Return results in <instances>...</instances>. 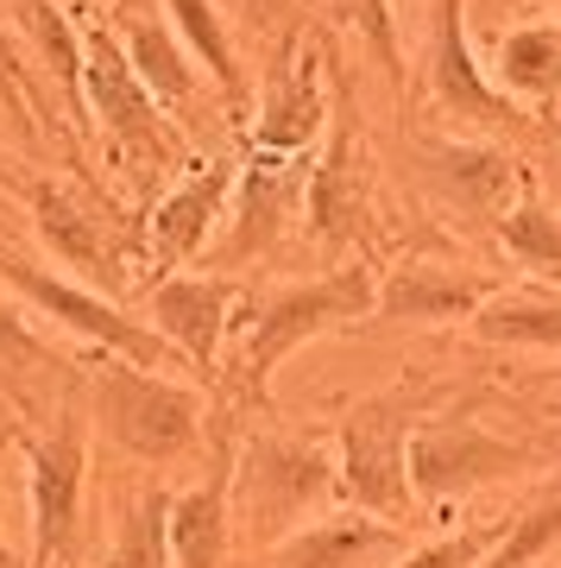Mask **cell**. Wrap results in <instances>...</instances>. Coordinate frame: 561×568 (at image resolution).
<instances>
[{"mask_svg": "<svg viewBox=\"0 0 561 568\" xmlns=\"http://www.w3.org/2000/svg\"><path fill=\"white\" fill-rule=\"evenodd\" d=\"M234 310H241V278L234 272H164L145 291L152 335L177 354L183 373L202 379V386L221 379V342L234 328Z\"/></svg>", "mask_w": 561, "mask_h": 568, "instance_id": "obj_15", "label": "cell"}, {"mask_svg": "<svg viewBox=\"0 0 561 568\" xmlns=\"http://www.w3.org/2000/svg\"><path fill=\"white\" fill-rule=\"evenodd\" d=\"M373 304H379V278H373V265L366 260L328 265L322 278L284 284V291H272L265 304H253L241 347H234V361H227V373H221L227 410H234V417H241L246 405L265 410L272 405V379H278V366L290 361L297 347L366 323Z\"/></svg>", "mask_w": 561, "mask_h": 568, "instance_id": "obj_1", "label": "cell"}, {"mask_svg": "<svg viewBox=\"0 0 561 568\" xmlns=\"http://www.w3.org/2000/svg\"><path fill=\"white\" fill-rule=\"evenodd\" d=\"M499 525H461V530H448V537H436V544H417V549H404L391 568H480L486 562V549L499 544Z\"/></svg>", "mask_w": 561, "mask_h": 568, "instance_id": "obj_29", "label": "cell"}, {"mask_svg": "<svg viewBox=\"0 0 561 568\" xmlns=\"http://www.w3.org/2000/svg\"><path fill=\"white\" fill-rule=\"evenodd\" d=\"M373 556H404V525H385L373 511H322L316 525L284 537L265 568H366Z\"/></svg>", "mask_w": 561, "mask_h": 568, "instance_id": "obj_20", "label": "cell"}, {"mask_svg": "<svg viewBox=\"0 0 561 568\" xmlns=\"http://www.w3.org/2000/svg\"><path fill=\"white\" fill-rule=\"evenodd\" d=\"M473 342L486 347H530V354H561V291L530 284V291H492L473 316Z\"/></svg>", "mask_w": 561, "mask_h": 568, "instance_id": "obj_21", "label": "cell"}, {"mask_svg": "<svg viewBox=\"0 0 561 568\" xmlns=\"http://www.w3.org/2000/svg\"><path fill=\"white\" fill-rule=\"evenodd\" d=\"M422 410L417 386H385L373 398H354L335 424V499L354 511H373L385 525H417V487H410V436Z\"/></svg>", "mask_w": 561, "mask_h": 568, "instance_id": "obj_4", "label": "cell"}, {"mask_svg": "<svg viewBox=\"0 0 561 568\" xmlns=\"http://www.w3.org/2000/svg\"><path fill=\"white\" fill-rule=\"evenodd\" d=\"M0 241H7V227H0Z\"/></svg>", "mask_w": 561, "mask_h": 568, "instance_id": "obj_35", "label": "cell"}, {"mask_svg": "<svg viewBox=\"0 0 561 568\" xmlns=\"http://www.w3.org/2000/svg\"><path fill=\"white\" fill-rule=\"evenodd\" d=\"M347 13V26L366 39V51L379 58V70L391 77V89L404 95V51H398V13H391V0H335Z\"/></svg>", "mask_w": 561, "mask_h": 568, "instance_id": "obj_28", "label": "cell"}, {"mask_svg": "<svg viewBox=\"0 0 561 568\" xmlns=\"http://www.w3.org/2000/svg\"><path fill=\"white\" fill-rule=\"evenodd\" d=\"M499 291L492 272L467 260H436V253H410L379 278V304L373 316H391V323H467L473 310Z\"/></svg>", "mask_w": 561, "mask_h": 568, "instance_id": "obj_17", "label": "cell"}, {"mask_svg": "<svg viewBox=\"0 0 561 568\" xmlns=\"http://www.w3.org/2000/svg\"><path fill=\"white\" fill-rule=\"evenodd\" d=\"M108 20V32H114V44H121V58L133 63V77L152 89V102L164 108V114H183V108L196 102V58L177 44V32H171V20H164L152 0H121L114 13H101Z\"/></svg>", "mask_w": 561, "mask_h": 568, "instance_id": "obj_18", "label": "cell"}, {"mask_svg": "<svg viewBox=\"0 0 561 568\" xmlns=\"http://www.w3.org/2000/svg\"><path fill=\"white\" fill-rule=\"evenodd\" d=\"M89 405H95L101 436L133 455L140 467H177L202 448L208 410L202 392L171 379V373H145V366L121 361V354H95L89 361Z\"/></svg>", "mask_w": 561, "mask_h": 568, "instance_id": "obj_3", "label": "cell"}, {"mask_svg": "<svg viewBox=\"0 0 561 568\" xmlns=\"http://www.w3.org/2000/svg\"><path fill=\"white\" fill-rule=\"evenodd\" d=\"M26 499H32V562H70L82 530V493H89V417L76 398L58 405V424L44 436H20Z\"/></svg>", "mask_w": 561, "mask_h": 568, "instance_id": "obj_9", "label": "cell"}, {"mask_svg": "<svg viewBox=\"0 0 561 568\" xmlns=\"http://www.w3.org/2000/svg\"><path fill=\"white\" fill-rule=\"evenodd\" d=\"M234 462L241 417L221 405L202 429V474L171 493V568H227L234 556Z\"/></svg>", "mask_w": 561, "mask_h": 568, "instance_id": "obj_12", "label": "cell"}, {"mask_svg": "<svg viewBox=\"0 0 561 568\" xmlns=\"http://www.w3.org/2000/svg\"><path fill=\"white\" fill-rule=\"evenodd\" d=\"M76 51H82V108H89V126L101 133L108 159L145 183L183 171L190 164L183 159V133L152 102V89L133 77V63L121 58V44L101 20V7L76 13Z\"/></svg>", "mask_w": 561, "mask_h": 568, "instance_id": "obj_2", "label": "cell"}, {"mask_svg": "<svg viewBox=\"0 0 561 568\" xmlns=\"http://www.w3.org/2000/svg\"><path fill=\"white\" fill-rule=\"evenodd\" d=\"M234 178H241V159H190L164 183V196L145 209V253L164 272H177L215 246L227 203H234Z\"/></svg>", "mask_w": 561, "mask_h": 568, "instance_id": "obj_16", "label": "cell"}, {"mask_svg": "<svg viewBox=\"0 0 561 568\" xmlns=\"http://www.w3.org/2000/svg\"><path fill=\"white\" fill-rule=\"evenodd\" d=\"M422 89H429V108H436L441 121L461 126V133H480V140H518L523 126H530V114L486 82L480 58H473V39H467V0H436Z\"/></svg>", "mask_w": 561, "mask_h": 568, "instance_id": "obj_11", "label": "cell"}, {"mask_svg": "<svg viewBox=\"0 0 561 568\" xmlns=\"http://www.w3.org/2000/svg\"><path fill=\"white\" fill-rule=\"evenodd\" d=\"M480 70L499 95H511V102L530 114V121H537V114H555L561 108V20H530V26L499 32Z\"/></svg>", "mask_w": 561, "mask_h": 568, "instance_id": "obj_19", "label": "cell"}, {"mask_svg": "<svg viewBox=\"0 0 561 568\" xmlns=\"http://www.w3.org/2000/svg\"><path fill=\"white\" fill-rule=\"evenodd\" d=\"M159 13L171 20V32H177L183 51L196 58V70L215 82V95L227 102V114L241 121L246 70H241V51H234V32H227V20H221V7L215 0H159Z\"/></svg>", "mask_w": 561, "mask_h": 568, "instance_id": "obj_22", "label": "cell"}, {"mask_svg": "<svg viewBox=\"0 0 561 568\" xmlns=\"http://www.w3.org/2000/svg\"><path fill=\"white\" fill-rule=\"evenodd\" d=\"M555 114H561V108H555Z\"/></svg>", "mask_w": 561, "mask_h": 568, "instance_id": "obj_36", "label": "cell"}, {"mask_svg": "<svg viewBox=\"0 0 561 568\" xmlns=\"http://www.w3.org/2000/svg\"><path fill=\"white\" fill-rule=\"evenodd\" d=\"M523 467H537V448L504 443V436H492L467 410H436L410 436V487H417V506L467 499V493L499 487V480H511Z\"/></svg>", "mask_w": 561, "mask_h": 568, "instance_id": "obj_10", "label": "cell"}, {"mask_svg": "<svg viewBox=\"0 0 561 568\" xmlns=\"http://www.w3.org/2000/svg\"><path fill=\"white\" fill-rule=\"evenodd\" d=\"M101 568H171V493H164L159 480H145V487L126 499Z\"/></svg>", "mask_w": 561, "mask_h": 568, "instance_id": "obj_26", "label": "cell"}, {"mask_svg": "<svg viewBox=\"0 0 561 568\" xmlns=\"http://www.w3.org/2000/svg\"><path fill=\"white\" fill-rule=\"evenodd\" d=\"M63 7H70V13H89V7H101V0H63Z\"/></svg>", "mask_w": 561, "mask_h": 568, "instance_id": "obj_31", "label": "cell"}, {"mask_svg": "<svg viewBox=\"0 0 561 568\" xmlns=\"http://www.w3.org/2000/svg\"><path fill=\"white\" fill-rule=\"evenodd\" d=\"M0 568H7V544H0Z\"/></svg>", "mask_w": 561, "mask_h": 568, "instance_id": "obj_33", "label": "cell"}, {"mask_svg": "<svg viewBox=\"0 0 561 568\" xmlns=\"http://www.w3.org/2000/svg\"><path fill=\"white\" fill-rule=\"evenodd\" d=\"M328 108H335L328 44L316 32H284V44L272 51V63H265V77H259V95H253L246 152L303 159L328 133Z\"/></svg>", "mask_w": 561, "mask_h": 568, "instance_id": "obj_8", "label": "cell"}, {"mask_svg": "<svg viewBox=\"0 0 561 568\" xmlns=\"http://www.w3.org/2000/svg\"><path fill=\"white\" fill-rule=\"evenodd\" d=\"M58 361V347L44 342L39 328L26 323V310L13 304V291L0 297V379H20V373H51Z\"/></svg>", "mask_w": 561, "mask_h": 568, "instance_id": "obj_27", "label": "cell"}, {"mask_svg": "<svg viewBox=\"0 0 561 568\" xmlns=\"http://www.w3.org/2000/svg\"><path fill=\"white\" fill-rule=\"evenodd\" d=\"M303 190H309V164L303 159H278V152H253L234 178V203L221 222L208 260L221 272H241L253 260H272L290 227L303 222Z\"/></svg>", "mask_w": 561, "mask_h": 568, "instance_id": "obj_13", "label": "cell"}, {"mask_svg": "<svg viewBox=\"0 0 561 568\" xmlns=\"http://www.w3.org/2000/svg\"><path fill=\"white\" fill-rule=\"evenodd\" d=\"M335 455L322 443L297 436H246L234 462V544L272 549L316 525L322 511H335Z\"/></svg>", "mask_w": 561, "mask_h": 568, "instance_id": "obj_5", "label": "cell"}, {"mask_svg": "<svg viewBox=\"0 0 561 568\" xmlns=\"http://www.w3.org/2000/svg\"><path fill=\"white\" fill-rule=\"evenodd\" d=\"M0 183H7V190H13V183H20V178H13V171H7V152H0Z\"/></svg>", "mask_w": 561, "mask_h": 568, "instance_id": "obj_32", "label": "cell"}, {"mask_svg": "<svg viewBox=\"0 0 561 568\" xmlns=\"http://www.w3.org/2000/svg\"><path fill=\"white\" fill-rule=\"evenodd\" d=\"M303 215H309V234L322 246H354L373 227V171H366L360 121H354V89L341 77H335V108H328L322 159L309 164Z\"/></svg>", "mask_w": 561, "mask_h": 568, "instance_id": "obj_14", "label": "cell"}, {"mask_svg": "<svg viewBox=\"0 0 561 568\" xmlns=\"http://www.w3.org/2000/svg\"><path fill=\"white\" fill-rule=\"evenodd\" d=\"M499 246L530 272V278H542L549 291H561V209H549V196L537 190V178H523L518 203L499 215Z\"/></svg>", "mask_w": 561, "mask_h": 568, "instance_id": "obj_25", "label": "cell"}, {"mask_svg": "<svg viewBox=\"0 0 561 568\" xmlns=\"http://www.w3.org/2000/svg\"><path fill=\"white\" fill-rule=\"evenodd\" d=\"M26 209H32V234L58 260L63 278L89 284V291L114 297V304L133 284V265L152 260L145 253V222H133V215H121L108 203L89 209L63 183H26Z\"/></svg>", "mask_w": 561, "mask_h": 568, "instance_id": "obj_7", "label": "cell"}, {"mask_svg": "<svg viewBox=\"0 0 561 568\" xmlns=\"http://www.w3.org/2000/svg\"><path fill=\"white\" fill-rule=\"evenodd\" d=\"M39 63L20 58V44L0 39V89H7V102H13V121L26 126V133H39Z\"/></svg>", "mask_w": 561, "mask_h": 568, "instance_id": "obj_30", "label": "cell"}, {"mask_svg": "<svg viewBox=\"0 0 561 568\" xmlns=\"http://www.w3.org/2000/svg\"><path fill=\"white\" fill-rule=\"evenodd\" d=\"M561 556V467L504 518L499 544L486 549L480 568H549Z\"/></svg>", "mask_w": 561, "mask_h": 568, "instance_id": "obj_24", "label": "cell"}, {"mask_svg": "<svg viewBox=\"0 0 561 568\" xmlns=\"http://www.w3.org/2000/svg\"><path fill=\"white\" fill-rule=\"evenodd\" d=\"M429 159H436V178L448 183L467 209H486V215H504V209L518 203L523 178H530L518 159H504V152H492V145L441 140V145H429Z\"/></svg>", "mask_w": 561, "mask_h": 568, "instance_id": "obj_23", "label": "cell"}, {"mask_svg": "<svg viewBox=\"0 0 561 568\" xmlns=\"http://www.w3.org/2000/svg\"><path fill=\"white\" fill-rule=\"evenodd\" d=\"M549 568H561V556H555V562H549Z\"/></svg>", "mask_w": 561, "mask_h": 568, "instance_id": "obj_34", "label": "cell"}, {"mask_svg": "<svg viewBox=\"0 0 561 568\" xmlns=\"http://www.w3.org/2000/svg\"><path fill=\"white\" fill-rule=\"evenodd\" d=\"M0 284L13 291V304L32 310V316H44V323L70 328L76 342H89L95 354H121V361L145 366V373H177V354L152 335V323H140V316H126L114 297H101V291H89V284L63 278L58 265H39L26 260L13 241H0Z\"/></svg>", "mask_w": 561, "mask_h": 568, "instance_id": "obj_6", "label": "cell"}]
</instances>
